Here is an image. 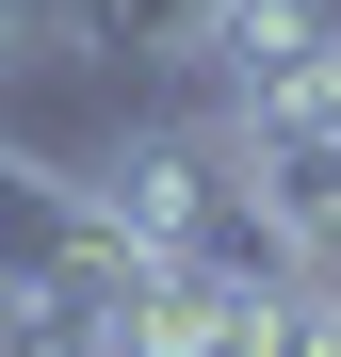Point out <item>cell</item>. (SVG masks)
<instances>
[{"instance_id": "6da1fadb", "label": "cell", "mask_w": 341, "mask_h": 357, "mask_svg": "<svg viewBox=\"0 0 341 357\" xmlns=\"http://www.w3.org/2000/svg\"><path fill=\"white\" fill-rule=\"evenodd\" d=\"M66 195L114 260H179L227 195V162H211V130H98V146H66Z\"/></svg>"}, {"instance_id": "7a4b0ae2", "label": "cell", "mask_w": 341, "mask_h": 357, "mask_svg": "<svg viewBox=\"0 0 341 357\" xmlns=\"http://www.w3.org/2000/svg\"><path fill=\"white\" fill-rule=\"evenodd\" d=\"M162 66H179L211 114H260V98H293V82L341 66V0H195Z\"/></svg>"}, {"instance_id": "3957f363", "label": "cell", "mask_w": 341, "mask_h": 357, "mask_svg": "<svg viewBox=\"0 0 341 357\" xmlns=\"http://www.w3.org/2000/svg\"><path fill=\"white\" fill-rule=\"evenodd\" d=\"M82 244H98V227L66 195V162H49V146H0V292H17V276H66Z\"/></svg>"}, {"instance_id": "277c9868", "label": "cell", "mask_w": 341, "mask_h": 357, "mask_svg": "<svg viewBox=\"0 0 341 357\" xmlns=\"http://www.w3.org/2000/svg\"><path fill=\"white\" fill-rule=\"evenodd\" d=\"M49 66H82V17H66V0H0V98L49 82Z\"/></svg>"}, {"instance_id": "5b68a950", "label": "cell", "mask_w": 341, "mask_h": 357, "mask_svg": "<svg viewBox=\"0 0 341 357\" xmlns=\"http://www.w3.org/2000/svg\"><path fill=\"white\" fill-rule=\"evenodd\" d=\"M309 357H341V276H325V309H309Z\"/></svg>"}]
</instances>
